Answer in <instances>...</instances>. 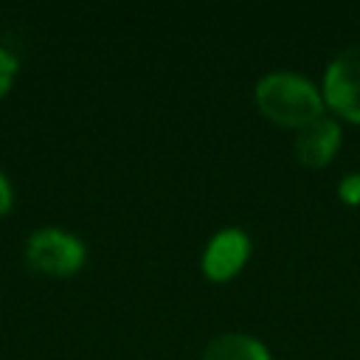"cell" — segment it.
<instances>
[{
	"label": "cell",
	"instance_id": "6da1fadb",
	"mask_svg": "<svg viewBox=\"0 0 360 360\" xmlns=\"http://www.w3.org/2000/svg\"><path fill=\"white\" fill-rule=\"evenodd\" d=\"M256 104L267 118L284 127H301L323 115V101L315 84L290 70L264 73L256 84Z\"/></svg>",
	"mask_w": 360,
	"mask_h": 360
},
{
	"label": "cell",
	"instance_id": "7a4b0ae2",
	"mask_svg": "<svg viewBox=\"0 0 360 360\" xmlns=\"http://www.w3.org/2000/svg\"><path fill=\"white\" fill-rule=\"evenodd\" d=\"M87 259V250L79 236L62 228H39L25 242L28 267L45 276H73Z\"/></svg>",
	"mask_w": 360,
	"mask_h": 360
},
{
	"label": "cell",
	"instance_id": "3957f363",
	"mask_svg": "<svg viewBox=\"0 0 360 360\" xmlns=\"http://www.w3.org/2000/svg\"><path fill=\"white\" fill-rule=\"evenodd\" d=\"M323 96L340 115L360 121V45L343 48L326 65Z\"/></svg>",
	"mask_w": 360,
	"mask_h": 360
},
{
	"label": "cell",
	"instance_id": "277c9868",
	"mask_svg": "<svg viewBox=\"0 0 360 360\" xmlns=\"http://www.w3.org/2000/svg\"><path fill=\"white\" fill-rule=\"evenodd\" d=\"M250 253V239L239 228H222L211 236L202 253V273L214 281L231 278L248 259Z\"/></svg>",
	"mask_w": 360,
	"mask_h": 360
},
{
	"label": "cell",
	"instance_id": "5b68a950",
	"mask_svg": "<svg viewBox=\"0 0 360 360\" xmlns=\"http://www.w3.org/2000/svg\"><path fill=\"white\" fill-rule=\"evenodd\" d=\"M338 146H340V127L329 115H318L301 124L295 132V155L309 166H323Z\"/></svg>",
	"mask_w": 360,
	"mask_h": 360
},
{
	"label": "cell",
	"instance_id": "8992f818",
	"mask_svg": "<svg viewBox=\"0 0 360 360\" xmlns=\"http://www.w3.org/2000/svg\"><path fill=\"white\" fill-rule=\"evenodd\" d=\"M202 360H270L267 346L245 332H222L208 340Z\"/></svg>",
	"mask_w": 360,
	"mask_h": 360
},
{
	"label": "cell",
	"instance_id": "52a82bcc",
	"mask_svg": "<svg viewBox=\"0 0 360 360\" xmlns=\"http://www.w3.org/2000/svg\"><path fill=\"white\" fill-rule=\"evenodd\" d=\"M14 76H17V59L6 48H0V98L11 90Z\"/></svg>",
	"mask_w": 360,
	"mask_h": 360
},
{
	"label": "cell",
	"instance_id": "ba28073f",
	"mask_svg": "<svg viewBox=\"0 0 360 360\" xmlns=\"http://www.w3.org/2000/svg\"><path fill=\"white\" fill-rule=\"evenodd\" d=\"M338 194H340L346 202L357 205V202H360V174H357V172H349V174L340 180V186H338Z\"/></svg>",
	"mask_w": 360,
	"mask_h": 360
},
{
	"label": "cell",
	"instance_id": "9c48e42d",
	"mask_svg": "<svg viewBox=\"0 0 360 360\" xmlns=\"http://www.w3.org/2000/svg\"><path fill=\"white\" fill-rule=\"evenodd\" d=\"M11 205H14V191H11L8 177L0 172V217H3V214H8V211H11Z\"/></svg>",
	"mask_w": 360,
	"mask_h": 360
}]
</instances>
